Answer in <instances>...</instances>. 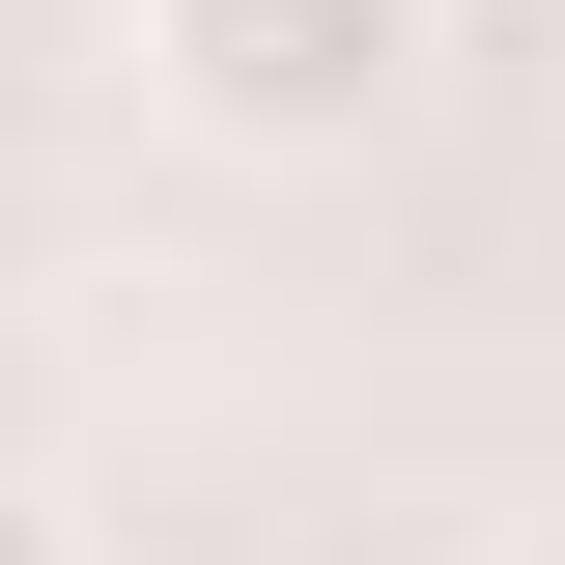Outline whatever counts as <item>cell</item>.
Here are the masks:
<instances>
[{"label": "cell", "instance_id": "1", "mask_svg": "<svg viewBox=\"0 0 565 565\" xmlns=\"http://www.w3.org/2000/svg\"><path fill=\"white\" fill-rule=\"evenodd\" d=\"M424 29L452 0H141V85L199 141H255V170H340V141H396Z\"/></svg>", "mask_w": 565, "mask_h": 565}, {"label": "cell", "instance_id": "2", "mask_svg": "<svg viewBox=\"0 0 565 565\" xmlns=\"http://www.w3.org/2000/svg\"><path fill=\"white\" fill-rule=\"evenodd\" d=\"M0 565H85V537H57V509H29V481H0Z\"/></svg>", "mask_w": 565, "mask_h": 565}, {"label": "cell", "instance_id": "3", "mask_svg": "<svg viewBox=\"0 0 565 565\" xmlns=\"http://www.w3.org/2000/svg\"><path fill=\"white\" fill-rule=\"evenodd\" d=\"M509 565H565V509H509Z\"/></svg>", "mask_w": 565, "mask_h": 565}]
</instances>
